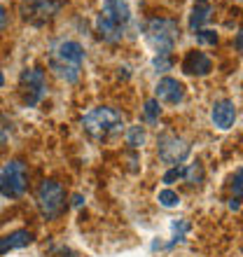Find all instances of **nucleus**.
Listing matches in <instances>:
<instances>
[{"instance_id": "6", "label": "nucleus", "mask_w": 243, "mask_h": 257, "mask_svg": "<svg viewBox=\"0 0 243 257\" xmlns=\"http://www.w3.org/2000/svg\"><path fill=\"white\" fill-rule=\"evenodd\" d=\"M38 208L45 220H54L66 208V192L56 180H45L38 187Z\"/></svg>"}, {"instance_id": "19", "label": "nucleus", "mask_w": 243, "mask_h": 257, "mask_svg": "<svg viewBox=\"0 0 243 257\" xmlns=\"http://www.w3.org/2000/svg\"><path fill=\"white\" fill-rule=\"evenodd\" d=\"M196 42H199V45H215L217 33L215 31H208V28H199V31H196Z\"/></svg>"}, {"instance_id": "13", "label": "nucleus", "mask_w": 243, "mask_h": 257, "mask_svg": "<svg viewBox=\"0 0 243 257\" xmlns=\"http://www.w3.org/2000/svg\"><path fill=\"white\" fill-rule=\"evenodd\" d=\"M33 241V234L26 229H17L12 234H7V236L0 238V255H5L10 250H17V248H24Z\"/></svg>"}, {"instance_id": "2", "label": "nucleus", "mask_w": 243, "mask_h": 257, "mask_svg": "<svg viewBox=\"0 0 243 257\" xmlns=\"http://www.w3.org/2000/svg\"><path fill=\"white\" fill-rule=\"evenodd\" d=\"M82 61H84V47L75 40L56 42L54 49H52V56H49V66H52L54 75L66 80L68 84L80 80Z\"/></svg>"}, {"instance_id": "4", "label": "nucleus", "mask_w": 243, "mask_h": 257, "mask_svg": "<svg viewBox=\"0 0 243 257\" xmlns=\"http://www.w3.org/2000/svg\"><path fill=\"white\" fill-rule=\"evenodd\" d=\"M145 38L157 56H171L180 38V26L176 19H150L145 26Z\"/></svg>"}, {"instance_id": "17", "label": "nucleus", "mask_w": 243, "mask_h": 257, "mask_svg": "<svg viewBox=\"0 0 243 257\" xmlns=\"http://www.w3.org/2000/svg\"><path fill=\"white\" fill-rule=\"evenodd\" d=\"M157 201L162 203L164 208H176L178 203H180V196H178V192H173V190H162L159 196H157Z\"/></svg>"}, {"instance_id": "23", "label": "nucleus", "mask_w": 243, "mask_h": 257, "mask_svg": "<svg viewBox=\"0 0 243 257\" xmlns=\"http://www.w3.org/2000/svg\"><path fill=\"white\" fill-rule=\"evenodd\" d=\"M5 143H7V126L0 122V148H5Z\"/></svg>"}, {"instance_id": "21", "label": "nucleus", "mask_w": 243, "mask_h": 257, "mask_svg": "<svg viewBox=\"0 0 243 257\" xmlns=\"http://www.w3.org/2000/svg\"><path fill=\"white\" fill-rule=\"evenodd\" d=\"M171 66H173L171 56H157V59H155V68H157V70H162V73H164V70H169Z\"/></svg>"}, {"instance_id": "25", "label": "nucleus", "mask_w": 243, "mask_h": 257, "mask_svg": "<svg viewBox=\"0 0 243 257\" xmlns=\"http://www.w3.org/2000/svg\"><path fill=\"white\" fill-rule=\"evenodd\" d=\"M238 201H241V199H231L229 208H231V210H238V208H241V203H238Z\"/></svg>"}, {"instance_id": "3", "label": "nucleus", "mask_w": 243, "mask_h": 257, "mask_svg": "<svg viewBox=\"0 0 243 257\" xmlns=\"http://www.w3.org/2000/svg\"><path fill=\"white\" fill-rule=\"evenodd\" d=\"M82 126L94 138H110V136H117L124 128V115L115 108L101 105V108L89 110L87 115L82 117Z\"/></svg>"}, {"instance_id": "5", "label": "nucleus", "mask_w": 243, "mask_h": 257, "mask_svg": "<svg viewBox=\"0 0 243 257\" xmlns=\"http://www.w3.org/2000/svg\"><path fill=\"white\" fill-rule=\"evenodd\" d=\"M28 190V166L21 159H12L0 169V194L19 199Z\"/></svg>"}, {"instance_id": "18", "label": "nucleus", "mask_w": 243, "mask_h": 257, "mask_svg": "<svg viewBox=\"0 0 243 257\" xmlns=\"http://www.w3.org/2000/svg\"><path fill=\"white\" fill-rule=\"evenodd\" d=\"M143 112H145V119H148L150 124H157V119H159V115H162V108H159V101H155V98H150V101L145 103V108H143Z\"/></svg>"}, {"instance_id": "27", "label": "nucleus", "mask_w": 243, "mask_h": 257, "mask_svg": "<svg viewBox=\"0 0 243 257\" xmlns=\"http://www.w3.org/2000/svg\"><path fill=\"white\" fill-rule=\"evenodd\" d=\"M3 84H5V75L0 73V87H3Z\"/></svg>"}, {"instance_id": "10", "label": "nucleus", "mask_w": 243, "mask_h": 257, "mask_svg": "<svg viewBox=\"0 0 243 257\" xmlns=\"http://www.w3.org/2000/svg\"><path fill=\"white\" fill-rule=\"evenodd\" d=\"M185 98V84L176 77H162L155 87V101L169 103V105H176Z\"/></svg>"}, {"instance_id": "22", "label": "nucleus", "mask_w": 243, "mask_h": 257, "mask_svg": "<svg viewBox=\"0 0 243 257\" xmlns=\"http://www.w3.org/2000/svg\"><path fill=\"white\" fill-rule=\"evenodd\" d=\"M241 169L236 171V176H234V192H236V199H241Z\"/></svg>"}, {"instance_id": "26", "label": "nucleus", "mask_w": 243, "mask_h": 257, "mask_svg": "<svg viewBox=\"0 0 243 257\" xmlns=\"http://www.w3.org/2000/svg\"><path fill=\"white\" fill-rule=\"evenodd\" d=\"M73 203H75V206H82V203H84V199H82V194H75V196H73Z\"/></svg>"}, {"instance_id": "7", "label": "nucleus", "mask_w": 243, "mask_h": 257, "mask_svg": "<svg viewBox=\"0 0 243 257\" xmlns=\"http://www.w3.org/2000/svg\"><path fill=\"white\" fill-rule=\"evenodd\" d=\"M21 94H24V101H26L28 108H35L38 103L47 96V80H45V70L42 68H26L21 73L19 80Z\"/></svg>"}, {"instance_id": "1", "label": "nucleus", "mask_w": 243, "mask_h": 257, "mask_svg": "<svg viewBox=\"0 0 243 257\" xmlns=\"http://www.w3.org/2000/svg\"><path fill=\"white\" fill-rule=\"evenodd\" d=\"M131 21V10L127 0H103V7L96 17V31L105 42H119Z\"/></svg>"}, {"instance_id": "24", "label": "nucleus", "mask_w": 243, "mask_h": 257, "mask_svg": "<svg viewBox=\"0 0 243 257\" xmlns=\"http://www.w3.org/2000/svg\"><path fill=\"white\" fill-rule=\"evenodd\" d=\"M7 26V12H5V7L0 5V31Z\"/></svg>"}, {"instance_id": "9", "label": "nucleus", "mask_w": 243, "mask_h": 257, "mask_svg": "<svg viewBox=\"0 0 243 257\" xmlns=\"http://www.w3.org/2000/svg\"><path fill=\"white\" fill-rule=\"evenodd\" d=\"M157 152H159L162 162L171 164V166H178V164H182L187 159L189 145L176 134H162L159 141H157Z\"/></svg>"}, {"instance_id": "15", "label": "nucleus", "mask_w": 243, "mask_h": 257, "mask_svg": "<svg viewBox=\"0 0 243 257\" xmlns=\"http://www.w3.org/2000/svg\"><path fill=\"white\" fill-rule=\"evenodd\" d=\"M127 145L129 148H134V150H138V148H143L145 145V128L138 124V126H129V131H127Z\"/></svg>"}, {"instance_id": "12", "label": "nucleus", "mask_w": 243, "mask_h": 257, "mask_svg": "<svg viewBox=\"0 0 243 257\" xmlns=\"http://www.w3.org/2000/svg\"><path fill=\"white\" fill-rule=\"evenodd\" d=\"M182 70L187 75H208L213 70V61H210L208 56L203 54V52H187L185 59H182Z\"/></svg>"}, {"instance_id": "16", "label": "nucleus", "mask_w": 243, "mask_h": 257, "mask_svg": "<svg viewBox=\"0 0 243 257\" xmlns=\"http://www.w3.org/2000/svg\"><path fill=\"white\" fill-rule=\"evenodd\" d=\"M182 176L187 178V183L192 185H199L203 180V169H201V164L196 162V164H189L187 169H182Z\"/></svg>"}, {"instance_id": "11", "label": "nucleus", "mask_w": 243, "mask_h": 257, "mask_svg": "<svg viewBox=\"0 0 243 257\" xmlns=\"http://www.w3.org/2000/svg\"><path fill=\"white\" fill-rule=\"evenodd\" d=\"M210 119H213V124H215L220 131L231 128L234 122H236V105H234V101H229V98L217 101L215 105H213V110H210Z\"/></svg>"}, {"instance_id": "8", "label": "nucleus", "mask_w": 243, "mask_h": 257, "mask_svg": "<svg viewBox=\"0 0 243 257\" xmlns=\"http://www.w3.org/2000/svg\"><path fill=\"white\" fill-rule=\"evenodd\" d=\"M61 0H21V17L33 26H45L61 12Z\"/></svg>"}, {"instance_id": "20", "label": "nucleus", "mask_w": 243, "mask_h": 257, "mask_svg": "<svg viewBox=\"0 0 243 257\" xmlns=\"http://www.w3.org/2000/svg\"><path fill=\"white\" fill-rule=\"evenodd\" d=\"M178 178H182V169H180V166H173V169H169V171H166V173H164L162 183L171 185V183H176Z\"/></svg>"}, {"instance_id": "14", "label": "nucleus", "mask_w": 243, "mask_h": 257, "mask_svg": "<svg viewBox=\"0 0 243 257\" xmlns=\"http://www.w3.org/2000/svg\"><path fill=\"white\" fill-rule=\"evenodd\" d=\"M210 14H213V7H210L208 0H196L194 7H192V14H189V28L199 31L210 19Z\"/></svg>"}]
</instances>
